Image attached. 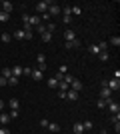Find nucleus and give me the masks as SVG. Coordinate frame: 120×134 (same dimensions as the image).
<instances>
[{"label":"nucleus","instance_id":"nucleus-1","mask_svg":"<svg viewBox=\"0 0 120 134\" xmlns=\"http://www.w3.org/2000/svg\"><path fill=\"white\" fill-rule=\"evenodd\" d=\"M48 6H50V0L36 2V12H38V14H44V12H48Z\"/></svg>","mask_w":120,"mask_h":134},{"label":"nucleus","instance_id":"nucleus-2","mask_svg":"<svg viewBox=\"0 0 120 134\" xmlns=\"http://www.w3.org/2000/svg\"><path fill=\"white\" fill-rule=\"evenodd\" d=\"M106 88H108L110 92H118V90H120V80H114V78H112L110 82H106Z\"/></svg>","mask_w":120,"mask_h":134},{"label":"nucleus","instance_id":"nucleus-3","mask_svg":"<svg viewBox=\"0 0 120 134\" xmlns=\"http://www.w3.org/2000/svg\"><path fill=\"white\" fill-rule=\"evenodd\" d=\"M106 108H108V110L112 112V114H118V112H120V104H118V102H114V100H108Z\"/></svg>","mask_w":120,"mask_h":134},{"label":"nucleus","instance_id":"nucleus-4","mask_svg":"<svg viewBox=\"0 0 120 134\" xmlns=\"http://www.w3.org/2000/svg\"><path fill=\"white\" fill-rule=\"evenodd\" d=\"M58 14H60V6L50 2V6H48V16H58Z\"/></svg>","mask_w":120,"mask_h":134},{"label":"nucleus","instance_id":"nucleus-5","mask_svg":"<svg viewBox=\"0 0 120 134\" xmlns=\"http://www.w3.org/2000/svg\"><path fill=\"white\" fill-rule=\"evenodd\" d=\"M82 88H84V84L80 82V80H72V82H70V90H74V92H82Z\"/></svg>","mask_w":120,"mask_h":134},{"label":"nucleus","instance_id":"nucleus-6","mask_svg":"<svg viewBox=\"0 0 120 134\" xmlns=\"http://www.w3.org/2000/svg\"><path fill=\"white\" fill-rule=\"evenodd\" d=\"M100 98H102V100H110V98H112V92H110L106 86H100Z\"/></svg>","mask_w":120,"mask_h":134},{"label":"nucleus","instance_id":"nucleus-7","mask_svg":"<svg viewBox=\"0 0 120 134\" xmlns=\"http://www.w3.org/2000/svg\"><path fill=\"white\" fill-rule=\"evenodd\" d=\"M64 38H66V42H72V40H76V32L72 30V28H66V32H64Z\"/></svg>","mask_w":120,"mask_h":134},{"label":"nucleus","instance_id":"nucleus-8","mask_svg":"<svg viewBox=\"0 0 120 134\" xmlns=\"http://www.w3.org/2000/svg\"><path fill=\"white\" fill-rule=\"evenodd\" d=\"M0 6H2V12H6V14H10V10L14 8V4H12V2H8V0L0 2Z\"/></svg>","mask_w":120,"mask_h":134},{"label":"nucleus","instance_id":"nucleus-9","mask_svg":"<svg viewBox=\"0 0 120 134\" xmlns=\"http://www.w3.org/2000/svg\"><path fill=\"white\" fill-rule=\"evenodd\" d=\"M64 98H66V100H70V102H76V100H78V92H74V90H68Z\"/></svg>","mask_w":120,"mask_h":134},{"label":"nucleus","instance_id":"nucleus-10","mask_svg":"<svg viewBox=\"0 0 120 134\" xmlns=\"http://www.w3.org/2000/svg\"><path fill=\"white\" fill-rule=\"evenodd\" d=\"M64 46H66V50H72V48H80V40H72V42H64Z\"/></svg>","mask_w":120,"mask_h":134},{"label":"nucleus","instance_id":"nucleus-11","mask_svg":"<svg viewBox=\"0 0 120 134\" xmlns=\"http://www.w3.org/2000/svg\"><path fill=\"white\" fill-rule=\"evenodd\" d=\"M8 106H10L12 110H18V108H20V100H18V98H10V100H8Z\"/></svg>","mask_w":120,"mask_h":134},{"label":"nucleus","instance_id":"nucleus-12","mask_svg":"<svg viewBox=\"0 0 120 134\" xmlns=\"http://www.w3.org/2000/svg\"><path fill=\"white\" fill-rule=\"evenodd\" d=\"M46 128L50 130V132L58 134V132H60V124H56V122H48V126H46Z\"/></svg>","mask_w":120,"mask_h":134},{"label":"nucleus","instance_id":"nucleus-13","mask_svg":"<svg viewBox=\"0 0 120 134\" xmlns=\"http://www.w3.org/2000/svg\"><path fill=\"white\" fill-rule=\"evenodd\" d=\"M40 22H42V20H40V16H38V14H34V16H30V20H28V24H30L32 28H34V26H38Z\"/></svg>","mask_w":120,"mask_h":134},{"label":"nucleus","instance_id":"nucleus-14","mask_svg":"<svg viewBox=\"0 0 120 134\" xmlns=\"http://www.w3.org/2000/svg\"><path fill=\"white\" fill-rule=\"evenodd\" d=\"M12 38H16V40H26V34H24V30H20V28H18L16 32L12 34Z\"/></svg>","mask_w":120,"mask_h":134},{"label":"nucleus","instance_id":"nucleus-15","mask_svg":"<svg viewBox=\"0 0 120 134\" xmlns=\"http://www.w3.org/2000/svg\"><path fill=\"white\" fill-rule=\"evenodd\" d=\"M34 80H42V76H44V72H40L38 68H32V74H30Z\"/></svg>","mask_w":120,"mask_h":134},{"label":"nucleus","instance_id":"nucleus-16","mask_svg":"<svg viewBox=\"0 0 120 134\" xmlns=\"http://www.w3.org/2000/svg\"><path fill=\"white\" fill-rule=\"evenodd\" d=\"M8 122H10V116H8L6 112H0V124H2V126H6Z\"/></svg>","mask_w":120,"mask_h":134},{"label":"nucleus","instance_id":"nucleus-17","mask_svg":"<svg viewBox=\"0 0 120 134\" xmlns=\"http://www.w3.org/2000/svg\"><path fill=\"white\" fill-rule=\"evenodd\" d=\"M68 90H70V86L64 82V80H60V82H58V92H68Z\"/></svg>","mask_w":120,"mask_h":134},{"label":"nucleus","instance_id":"nucleus-18","mask_svg":"<svg viewBox=\"0 0 120 134\" xmlns=\"http://www.w3.org/2000/svg\"><path fill=\"white\" fill-rule=\"evenodd\" d=\"M0 72H2V74H0L2 78H6V80H8V78H10V76H12V68H2Z\"/></svg>","mask_w":120,"mask_h":134},{"label":"nucleus","instance_id":"nucleus-19","mask_svg":"<svg viewBox=\"0 0 120 134\" xmlns=\"http://www.w3.org/2000/svg\"><path fill=\"white\" fill-rule=\"evenodd\" d=\"M0 40H2L4 44H8V42H10V40H12V34H8V32H2V36H0Z\"/></svg>","mask_w":120,"mask_h":134},{"label":"nucleus","instance_id":"nucleus-20","mask_svg":"<svg viewBox=\"0 0 120 134\" xmlns=\"http://www.w3.org/2000/svg\"><path fill=\"white\" fill-rule=\"evenodd\" d=\"M84 128H82V122H74V134H82Z\"/></svg>","mask_w":120,"mask_h":134},{"label":"nucleus","instance_id":"nucleus-21","mask_svg":"<svg viewBox=\"0 0 120 134\" xmlns=\"http://www.w3.org/2000/svg\"><path fill=\"white\" fill-rule=\"evenodd\" d=\"M108 44H112V46H116V48H118V46H120V38H118V36H112V38L108 40Z\"/></svg>","mask_w":120,"mask_h":134},{"label":"nucleus","instance_id":"nucleus-22","mask_svg":"<svg viewBox=\"0 0 120 134\" xmlns=\"http://www.w3.org/2000/svg\"><path fill=\"white\" fill-rule=\"evenodd\" d=\"M20 74H22V68H20V66H14V68H12V76L20 78Z\"/></svg>","mask_w":120,"mask_h":134},{"label":"nucleus","instance_id":"nucleus-23","mask_svg":"<svg viewBox=\"0 0 120 134\" xmlns=\"http://www.w3.org/2000/svg\"><path fill=\"white\" fill-rule=\"evenodd\" d=\"M110 100H112V98H110ZM106 104H108V100H102V98H98V102H96V106L100 108V110H102V108H106Z\"/></svg>","mask_w":120,"mask_h":134},{"label":"nucleus","instance_id":"nucleus-24","mask_svg":"<svg viewBox=\"0 0 120 134\" xmlns=\"http://www.w3.org/2000/svg\"><path fill=\"white\" fill-rule=\"evenodd\" d=\"M54 30H56V24H54V22H48V24H46V32L54 34Z\"/></svg>","mask_w":120,"mask_h":134},{"label":"nucleus","instance_id":"nucleus-25","mask_svg":"<svg viewBox=\"0 0 120 134\" xmlns=\"http://www.w3.org/2000/svg\"><path fill=\"white\" fill-rule=\"evenodd\" d=\"M18 80H20V78H16V76H10V78L6 80V84H10V86H16V84H18Z\"/></svg>","mask_w":120,"mask_h":134},{"label":"nucleus","instance_id":"nucleus-26","mask_svg":"<svg viewBox=\"0 0 120 134\" xmlns=\"http://www.w3.org/2000/svg\"><path fill=\"white\" fill-rule=\"evenodd\" d=\"M70 12L78 16V14H82V8H80V6H70Z\"/></svg>","mask_w":120,"mask_h":134},{"label":"nucleus","instance_id":"nucleus-27","mask_svg":"<svg viewBox=\"0 0 120 134\" xmlns=\"http://www.w3.org/2000/svg\"><path fill=\"white\" fill-rule=\"evenodd\" d=\"M92 126H94V124H92L90 120H84V122H82V128L84 130H92Z\"/></svg>","mask_w":120,"mask_h":134},{"label":"nucleus","instance_id":"nucleus-28","mask_svg":"<svg viewBox=\"0 0 120 134\" xmlns=\"http://www.w3.org/2000/svg\"><path fill=\"white\" fill-rule=\"evenodd\" d=\"M10 20V14H6V12H0V22H8Z\"/></svg>","mask_w":120,"mask_h":134},{"label":"nucleus","instance_id":"nucleus-29","mask_svg":"<svg viewBox=\"0 0 120 134\" xmlns=\"http://www.w3.org/2000/svg\"><path fill=\"white\" fill-rule=\"evenodd\" d=\"M98 56H100V60H102V62H106V60L110 58V54H108V52H98Z\"/></svg>","mask_w":120,"mask_h":134},{"label":"nucleus","instance_id":"nucleus-30","mask_svg":"<svg viewBox=\"0 0 120 134\" xmlns=\"http://www.w3.org/2000/svg\"><path fill=\"white\" fill-rule=\"evenodd\" d=\"M50 40H52V34L50 32H44V34H42V42H50Z\"/></svg>","mask_w":120,"mask_h":134},{"label":"nucleus","instance_id":"nucleus-31","mask_svg":"<svg viewBox=\"0 0 120 134\" xmlns=\"http://www.w3.org/2000/svg\"><path fill=\"white\" fill-rule=\"evenodd\" d=\"M62 80H64L66 84H68V86H70V82L74 80V76H70V74H64V76H62Z\"/></svg>","mask_w":120,"mask_h":134},{"label":"nucleus","instance_id":"nucleus-32","mask_svg":"<svg viewBox=\"0 0 120 134\" xmlns=\"http://www.w3.org/2000/svg\"><path fill=\"white\" fill-rule=\"evenodd\" d=\"M36 60H38V64H46V56L44 54H36Z\"/></svg>","mask_w":120,"mask_h":134},{"label":"nucleus","instance_id":"nucleus-33","mask_svg":"<svg viewBox=\"0 0 120 134\" xmlns=\"http://www.w3.org/2000/svg\"><path fill=\"white\" fill-rule=\"evenodd\" d=\"M48 86H50V88H58V80L56 78H50V80H48Z\"/></svg>","mask_w":120,"mask_h":134},{"label":"nucleus","instance_id":"nucleus-34","mask_svg":"<svg viewBox=\"0 0 120 134\" xmlns=\"http://www.w3.org/2000/svg\"><path fill=\"white\" fill-rule=\"evenodd\" d=\"M110 122H112V124L120 122V112H118V114H112V116H110Z\"/></svg>","mask_w":120,"mask_h":134},{"label":"nucleus","instance_id":"nucleus-35","mask_svg":"<svg viewBox=\"0 0 120 134\" xmlns=\"http://www.w3.org/2000/svg\"><path fill=\"white\" fill-rule=\"evenodd\" d=\"M58 72H60V74H68V66H66V64H60Z\"/></svg>","mask_w":120,"mask_h":134},{"label":"nucleus","instance_id":"nucleus-36","mask_svg":"<svg viewBox=\"0 0 120 134\" xmlns=\"http://www.w3.org/2000/svg\"><path fill=\"white\" fill-rule=\"evenodd\" d=\"M88 50H90L92 54H98V52H100V50H98V46H96V44H90V46H88Z\"/></svg>","mask_w":120,"mask_h":134},{"label":"nucleus","instance_id":"nucleus-37","mask_svg":"<svg viewBox=\"0 0 120 134\" xmlns=\"http://www.w3.org/2000/svg\"><path fill=\"white\" fill-rule=\"evenodd\" d=\"M36 30H38L40 34H44V32H46V26H42V24H38V26H36Z\"/></svg>","mask_w":120,"mask_h":134},{"label":"nucleus","instance_id":"nucleus-38","mask_svg":"<svg viewBox=\"0 0 120 134\" xmlns=\"http://www.w3.org/2000/svg\"><path fill=\"white\" fill-rule=\"evenodd\" d=\"M8 116H10V120H12V118H18V110H10Z\"/></svg>","mask_w":120,"mask_h":134},{"label":"nucleus","instance_id":"nucleus-39","mask_svg":"<svg viewBox=\"0 0 120 134\" xmlns=\"http://www.w3.org/2000/svg\"><path fill=\"white\" fill-rule=\"evenodd\" d=\"M40 126H42V128H46V126H48V120H46V118H40Z\"/></svg>","mask_w":120,"mask_h":134},{"label":"nucleus","instance_id":"nucleus-40","mask_svg":"<svg viewBox=\"0 0 120 134\" xmlns=\"http://www.w3.org/2000/svg\"><path fill=\"white\" fill-rule=\"evenodd\" d=\"M62 22H64V24H66V26H68V24H70V22H72V16H64V20H62Z\"/></svg>","mask_w":120,"mask_h":134},{"label":"nucleus","instance_id":"nucleus-41","mask_svg":"<svg viewBox=\"0 0 120 134\" xmlns=\"http://www.w3.org/2000/svg\"><path fill=\"white\" fill-rule=\"evenodd\" d=\"M22 74H26V76H30V74H32V68H22Z\"/></svg>","mask_w":120,"mask_h":134},{"label":"nucleus","instance_id":"nucleus-42","mask_svg":"<svg viewBox=\"0 0 120 134\" xmlns=\"http://www.w3.org/2000/svg\"><path fill=\"white\" fill-rule=\"evenodd\" d=\"M0 134H10V130L6 128V126H0Z\"/></svg>","mask_w":120,"mask_h":134},{"label":"nucleus","instance_id":"nucleus-43","mask_svg":"<svg viewBox=\"0 0 120 134\" xmlns=\"http://www.w3.org/2000/svg\"><path fill=\"white\" fill-rule=\"evenodd\" d=\"M112 76H114V80H120V70H114V72H112Z\"/></svg>","mask_w":120,"mask_h":134},{"label":"nucleus","instance_id":"nucleus-44","mask_svg":"<svg viewBox=\"0 0 120 134\" xmlns=\"http://www.w3.org/2000/svg\"><path fill=\"white\" fill-rule=\"evenodd\" d=\"M24 34H26V40H32V38H34V34H32V30H30V32H24Z\"/></svg>","mask_w":120,"mask_h":134},{"label":"nucleus","instance_id":"nucleus-45","mask_svg":"<svg viewBox=\"0 0 120 134\" xmlns=\"http://www.w3.org/2000/svg\"><path fill=\"white\" fill-rule=\"evenodd\" d=\"M28 20H30L28 14H22V22H24V24H28Z\"/></svg>","mask_w":120,"mask_h":134},{"label":"nucleus","instance_id":"nucleus-46","mask_svg":"<svg viewBox=\"0 0 120 134\" xmlns=\"http://www.w3.org/2000/svg\"><path fill=\"white\" fill-rule=\"evenodd\" d=\"M40 20H50V16H48V12H44V14L40 16Z\"/></svg>","mask_w":120,"mask_h":134},{"label":"nucleus","instance_id":"nucleus-47","mask_svg":"<svg viewBox=\"0 0 120 134\" xmlns=\"http://www.w3.org/2000/svg\"><path fill=\"white\" fill-rule=\"evenodd\" d=\"M114 130H116V134H120V122L114 124Z\"/></svg>","mask_w":120,"mask_h":134},{"label":"nucleus","instance_id":"nucleus-48","mask_svg":"<svg viewBox=\"0 0 120 134\" xmlns=\"http://www.w3.org/2000/svg\"><path fill=\"white\" fill-rule=\"evenodd\" d=\"M0 86H6V78H2V76H0Z\"/></svg>","mask_w":120,"mask_h":134},{"label":"nucleus","instance_id":"nucleus-49","mask_svg":"<svg viewBox=\"0 0 120 134\" xmlns=\"http://www.w3.org/2000/svg\"><path fill=\"white\" fill-rule=\"evenodd\" d=\"M4 110V100H0V112Z\"/></svg>","mask_w":120,"mask_h":134},{"label":"nucleus","instance_id":"nucleus-50","mask_svg":"<svg viewBox=\"0 0 120 134\" xmlns=\"http://www.w3.org/2000/svg\"><path fill=\"white\" fill-rule=\"evenodd\" d=\"M0 12H2V6H0Z\"/></svg>","mask_w":120,"mask_h":134},{"label":"nucleus","instance_id":"nucleus-51","mask_svg":"<svg viewBox=\"0 0 120 134\" xmlns=\"http://www.w3.org/2000/svg\"><path fill=\"white\" fill-rule=\"evenodd\" d=\"M102 134H104V132H102Z\"/></svg>","mask_w":120,"mask_h":134}]
</instances>
